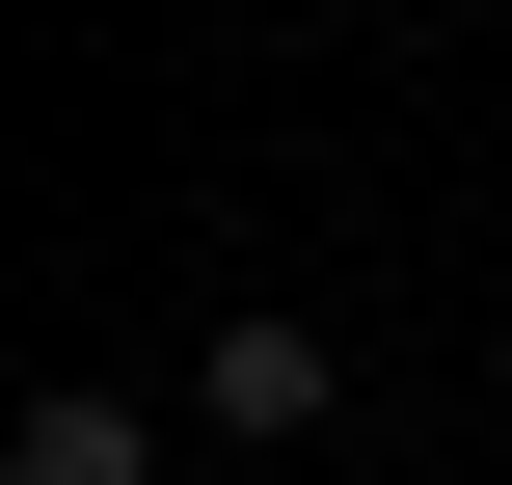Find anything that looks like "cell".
<instances>
[{
	"instance_id": "1",
	"label": "cell",
	"mask_w": 512,
	"mask_h": 485,
	"mask_svg": "<svg viewBox=\"0 0 512 485\" xmlns=\"http://www.w3.org/2000/svg\"><path fill=\"white\" fill-rule=\"evenodd\" d=\"M351 378H324V324H216L189 351V432H324Z\"/></svg>"
},
{
	"instance_id": "2",
	"label": "cell",
	"mask_w": 512,
	"mask_h": 485,
	"mask_svg": "<svg viewBox=\"0 0 512 485\" xmlns=\"http://www.w3.org/2000/svg\"><path fill=\"white\" fill-rule=\"evenodd\" d=\"M0 485H162V405L54 378V405H0Z\"/></svg>"
}]
</instances>
